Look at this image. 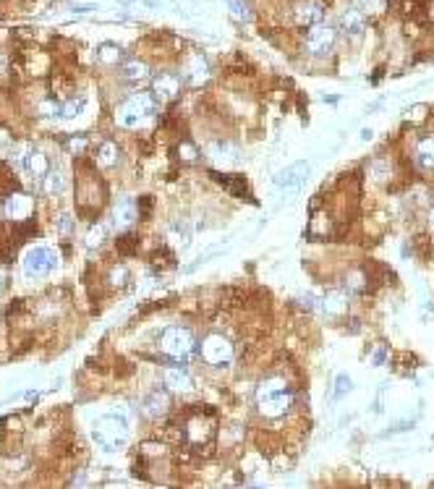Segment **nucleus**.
<instances>
[{
  "instance_id": "nucleus-7",
  "label": "nucleus",
  "mask_w": 434,
  "mask_h": 489,
  "mask_svg": "<svg viewBox=\"0 0 434 489\" xmlns=\"http://www.w3.org/2000/svg\"><path fill=\"white\" fill-rule=\"evenodd\" d=\"M32 207H34L32 197H27V194H19V191H11L8 197L3 199V204H0V215H3L6 220H16V223H21V220H27L29 215H32Z\"/></svg>"
},
{
  "instance_id": "nucleus-16",
  "label": "nucleus",
  "mask_w": 434,
  "mask_h": 489,
  "mask_svg": "<svg viewBox=\"0 0 434 489\" xmlns=\"http://www.w3.org/2000/svg\"><path fill=\"white\" fill-rule=\"evenodd\" d=\"M340 29L348 37H358V34H364V29H367V16L361 14L358 8H348V11L340 16Z\"/></svg>"
},
{
  "instance_id": "nucleus-39",
  "label": "nucleus",
  "mask_w": 434,
  "mask_h": 489,
  "mask_svg": "<svg viewBox=\"0 0 434 489\" xmlns=\"http://www.w3.org/2000/svg\"><path fill=\"white\" fill-rule=\"evenodd\" d=\"M144 3L149 6V8H158V6H160V0H144Z\"/></svg>"
},
{
  "instance_id": "nucleus-31",
  "label": "nucleus",
  "mask_w": 434,
  "mask_h": 489,
  "mask_svg": "<svg viewBox=\"0 0 434 489\" xmlns=\"http://www.w3.org/2000/svg\"><path fill=\"white\" fill-rule=\"evenodd\" d=\"M105 233H107L105 228H102V225H97L94 230H89V236H87V246H89V249H97V246L105 241Z\"/></svg>"
},
{
  "instance_id": "nucleus-8",
  "label": "nucleus",
  "mask_w": 434,
  "mask_h": 489,
  "mask_svg": "<svg viewBox=\"0 0 434 489\" xmlns=\"http://www.w3.org/2000/svg\"><path fill=\"white\" fill-rule=\"evenodd\" d=\"M257 409H259V413H262L264 419H283V416L293 409V393H290V390H283V393H277V395L257 400Z\"/></svg>"
},
{
  "instance_id": "nucleus-19",
  "label": "nucleus",
  "mask_w": 434,
  "mask_h": 489,
  "mask_svg": "<svg viewBox=\"0 0 434 489\" xmlns=\"http://www.w3.org/2000/svg\"><path fill=\"white\" fill-rule=\"evenodd\" d=\"M120 76L126 81H144L147 76H149V66H147L144 61H136V58H131V61H123L120 63Z\"/></svg>"
},
{
  "instance_id": "nucleus-10",
  "label": "nucleus",
  "mask_w": 434,
  "mask_h": 489,
  "mask_svg": "<svg viewBox=\"0 0 434 489\" xmlns=\"http://www.w3.org/2000/svg\"><path fill=\"white\" fill-rule=\"evenodd\" d=\"M181 92V79L175 74H158L152 79V94L158 102H171Z\"/></svg>"
},
{
  "instance_id": "nucleus-1",
  "label": "nucleus",
  "mask_w": 434,
  "mask_h": 489,
  "mask_svg": "<svg viewBox=\"0 0 434 489\" xmlns=\"http://www.w3.org/2000/svg\"><path fill=\"white\" fill-rule=\"evenodd\" d=\"M94 445L105 453H118L129 442V422L120 413H105L92 426Z\"/></svg>"
},
{
  "instance_id": "nucleus-24",
  "label": "nucleus",
  "mask_w": 434,
  "mask_h": 489,
  "mask_svg": "<svg viewBox=\"0 0 434 489\" xmlns=\"http://www.w3.org/2000/svg\"><path fill=\"white\" fill-rule=\"evenodd\" d=\"M42 188H45L47 194H63V191H66V175L58 171V168H50L47 175L42 178Z\"/></svg>"
},
{
  "instance_id": "nucleus-37",
  "label": "nucleus",
  "mask_w": 434,
  "mask_h": 489,
  "mask_svg": "<svg viewBox=\"0 0 434 489\" xmlns=\"http://www.w3.org/2000/svg\"><path fill=\"white\" fill-rule=\"evenodd\" d=\"M384 361H387V348H377V356H374V364H377V367H380V364H384Z\"/></svg>"
},
{
  "instance_id": "nucleus-29",
  "label": "nucleus",
  "mask_w": 434,
  "mask_h": 489,
  "mask_svg": "<svg viewBox=\"0 0 434 489\" xmlns=\"http://www.w3.org/2000/svg\"><path fill=\"white\" fill-rule=\"evenodd\" d=\"M129 278H131V275H129L126 267H113V270H110V285H113V288H126Z\"/></svg>"
},
{
  "instance_id": "nucleus-23",
  "label": "nucleus",
  "mask_w": 434,
  "mask_h": 489,
  "mask_svg": "<svg viewBox=\"0 0 434 489\" xmlns=\"http://www.w3.org/2000/svg\"><path fill=\"white\" fill-rule=\"evenodd\" d=\"M120 160V149L116 142H102L100 149H97V162L102 165V168H113V165H118Z\"/></svg>"
},
{
  "instance_id": "nucleus-6",
  "label": "nucleus",
  "mask_w": 434,
  "mask_h": 489,
  "mask_svg": "<svg viewBox=\"0 0 434 489\" xmlns=\"http://www.w3.org/2000/svg\"><path fill=\"white\" fill-rule=\"evenodd\" d=\"M335 47V29L327 27V24H314L306 34V50L316 58L327 55L329 50Z\"/></svg>"
},
{
  "instance_id": "nucleus-28",
  "label": "nucleus",
  "mask_w": 434,
  "mask_h": 489,
  "mask_svg": "<svg viewBox=\"0 0 434 489\" xmlns=\"http://www.w3.org/2000/svg\"><path fill=\"white\" fill-rule=\"evenodd\" d=\"M81 110H84V100H81V97H74V100H68L66 105H61V116L71 120V118H76Z\"/></svg>"
},
{
  "instance_id": "nucleus-22",
  "label": "nucleus",
  "mask_w": 434,
  "mask_h": 489,
  "mask_svg": "<svg viewBox=\"0 0 434 489\" xmlns=\"http://www.w3.org/2000/svg\"><path fill=\"white\" fill-rule=\"evenodd\" d=\"M97 58H100V63H105V66H120V63H123V50H120L118 45H113V42H102V45L97 47Z\"/></svg>"
},
{
  "instance_id": "nucleus-30",
  "label": "nucleus",
  "mask_w": 434,
  "mask_h": 489,
  "mask_svg": "<svg viewBox=\"0 0 434 489\" xmlns=\"http://www.w3.org/2000/svg\"><path fill=\"white\" fill-rule=\"evenodd\" d=\"M40 116L42 118H55V116H61V105H58L55 100H42L40 102Z\"/></svg>"
},
{
  "instance_id": "nucleus-11",
  "label": "nucleus",
  "mask_w": 434,
  "mask_h": 489,
  "mask_svg": "<svg viewBox=\"0 0 434 489\" xmlns=\"http://www.w3.org/2000/svg\"><path fill=\"white\" fill-rule=\"evenodd\" d=\"M171 411V393L168 390H152L147 398H142V413L147 419H162Z\"/></svg>"
},
{
  "instance_id": "nucleus-3",
  "label": "nucleus",
  "mask_w": 434,
  "mask_h": 489,
  "mask_svg": "<svg viewBox=\"0 0 434 489\" xmlns=\"http://www.w3.org/2000/svg\"><path fill=\"white\" fill-rule=\"evenodd\" d=\"M160 102L155 100L152 92H136L131 94L118 110V118L126 129H142V126H149L155 116H158Z\"/></svg>"
},
{
  "instance_id": "nucleus-27",
  "label": "nucleus",
  "mask_w": 434,
  "mask_h": 489,
  "mask_svg": "<svg viewBox=\"0 0 434 489\" xmlns=\"http://www.w3.org/2000/svg\"><path fill=\"white\" fill-rule=\"evenodd\" d=\"M351 390H354V382H351V377H348V374H338V377H335V390H332V398L338 400V398L348 395Z\"/></svg>"
},
{
  "instance_id": "nucleus-14",
  "label": "nucleus",
  "mask_w": 434,
  "mask_h": 489,
  "mask_svg": "<svg viewBox=\"0 0 434 489\" xmlns=\"http://www.w3.org/2000/svg\"><path fill=\"white\" fill-rule=\"evenodd\" d=\"M24 171H27L32 178L42 181V178L47 175V171H50V160H47V155L40 152V149H29L27 155H24Z\"/></svg>"
},
{
  "instance_id": "nucleus-9",
  "label": "nucleus",
  "mask_w": 434,
  "mask_h": 489,
  "mask_svg": "<svg viewBox=\"0 0 434 489\" xmlns=\"http://www.w3.org/2000/svg\"><path fill=\"white\" fill-rule=\"evenodd\" d=\"M322 16H325V3L322 0H301L293 11V19L299 27H314L322 24Z\"/></svg>"
},
{
  "instance_id": "nucleus-18",
  "label": "nucleus",
  "mask_w": 434,
  "mask_h": 489,
  "mask_svg": "<svg viewBox=\"0 0 434 489\" xmlns=\"http://www.w3.org/2000/svg\"><path fill=\"white\" fill-rule=\"evenodd\" d=\"M322 309H325V314H329V317H343V314L348 312V296H345L343 291L325 293V298H322Z\"/></svg>"
},
{
  "instance_id": "nucleus-17",
  "label": "nucleus",
  "mask_w": 434,
  "mask_h": 489,
  "mask_svg": "<svg viewBox=\"0 0 434 489\" xmlns=\"http://www.w3.org/2000/svg\"><path fill=\"white\" fill-rule=\"evenodd\" d=\"M210 152V157L217 162V165H223V168H228V165H233L238 160V146L236 144H230V142H215V144L207 149Z\"/></svg>"
},
{
  "instance_id": "nucleus-36",
  "label": "nucleus",
  "mask_w": 434,
  "mask_h": 489,
  "mask_svg": "<svg viewBox=\"0 0 434 489\" xmlns=\"http://www.w3.org/2000/svg\"><path fill=\"white\" fill-rule=\"evenodd\" d=\"M131 243H133V236L120 238V241H118V249H120V254H131V252H129V249H131Z\"/></svg>"
},
{
  "instance_id": "nucleus-32",
  "label": "nucleus",
  "mask_w": 434,
  "mask_h": 489,
  "mask_svg": "<svg viewBox=\"0 0 434 489\" xmlns=\"http://www.w3.org/2000/svg\"><path fill=\"white\" fill-rule=\"evenodd\" d=\"M225 6L233 11V16H238L241 21H249V14H246V8H243V3L241 0H225Z\"/></svg>"
},
{
  "instance_id": "nucleus-2",
  "label": "nucleus",
  "mask_w": 434,
  "mask_h": 489,
  "mask_svg": "<svg viewBox=\"0 0 434 489\" xmlns=\"http://www.w3.org/2000/svg\"><path fill=\"white\" fill-rule=\"evenodd\" d=\"M160 351L171 358L173 364H186V361H191L194 351H197V338L184 325H173V327H165L160 335Z\"/></svg>"
},
{
  "instance_id": "nucleus-41",
  "label": "nucleus",
  "mask_w": 434,
  "mask_h": 489,
  "mask_svg": "<svg viewBox=\"0 0 434 489\" xmlns=\"http://www.w3.org/2000/svg\"><path fill=\"white\" fill-rule=\"evenodd\" d=\"M118 3H123V6H131L133 0H118Z\"/></svg>"
},
{
  "instance_id": "nucleus-4",
  "label": "nucleus",
  "mask_w": 434,
  "mask_h": 489,
  "mask_svg": "<svg viewBox=\"0 0 434 489\" xmlns=\"http://www.w3.org/2000/svg\"><path fill=\"white\" fill-rule=\"evenodd\" d=\"M199 356L204 358L210 367H228L233 358H236V351H233V343L220 335V332H210L202 338L199 343Z\"/></svg>"
},
{
  "instance_id": "nucleus-20",
  "label": "nucleus",
  "mask_w": 434,
  "mask_h": 489,
  "mask_svg": "<svg viewBox=\"0 0 434 489\" xmlns=\"http://www.w3.org/2000/svg\"><path fill=\"white\" fill-rule=\"evenodd\" d=\"M416 165L421 171H434V133L421 139L416 146Z\"/></svg>"
},
{
  "instance_id": "nucleus-25",
  "label": "nucleus",
  "mask_w": 434,
  "mask_h": 489,
  "mask_svg": "<svg viewBox=\"0 0 434 489\" xmlns=\"http://www.w3.org/2000/svg\"><path fill=\"white\" fill-rule=\"evenodd\" d=\"M343 291L345 293H364L367 291V272L364 270H351L345 280H343Z\"/></svg>"
},
{
  "instance_id": "nucleus-33",
  "label": "nucleus",
  "mask_w": 434,
  "mask_h": 489,
  "mask_svg": "<svg viewBox=\"0 0 434 489\" xmlns=\"http://www.w3.org/2000/svg\"><path fill=\"white\" fill-rule=\"evenodd\" d=\"M178 157H181V160H188V162H191V160H197V157H199V149H197L194 144L184 142V144L178 146Z\"/></svg>"
},
{
  "instance_id": "nucleus-15",
  "label": "nucleus",
  "mask_w": 434,
  "mask_h": 489,
  "mask_svg": "<svg viewBox=\"0 0 434 489\" xmlns=\"http://www.w3.org/2000/svg\"><path fill=\"white\" fill-rule=\"evenodd\" d=\"M133 220H136V202L131 197L118 199V204L113 210V225L116 228H131Z\"/></svg>"
},
{
  "instance_id": "nucleus-21",
  "label": "nucleus",
  "mask_w": 434,
  "mask_h": 489,
  "mask_svg": "<svg viewBox=\"0 0 434 489\" xmlns=\"http://www.w3.org/2000/svg\"><path fill=\"white\" fill-rule=\"evenodd\" d=\"M283 390H288V382H285V377H267L264 382H259V387H257L254 398H257V400H264V398L277 395V393H283Z\"/></svg>"
},
{
  "instance_id": "nucleus-12",
  "label": "nucleus",
  "mask_w": 434,
  "mask_h": 489,
  "mask_svg": "<svg viewBox=\"0 0 434 489\" xmlns=\"http://www.w3.org/2000/svg\"><path fill=\"white\" fill-rule=\"evenodd\" d=\"M309 178V162H293V165H288L285 171H280L275 175V186L277 188H288V191H293V188H301V184Z\"/></svg>"
},
{
  "instance_id": "nucleus-35",
  "label": "nucleus",
  "mask_w": 434,
  "mask_h": 489,
  "mask_svg": "<svg viewBox=\"0 0 434 489\" xmlns=\"http://www.w3.org/2000/svg\"><path fill=\"white\" fill-rule=\"evenodd\" d=\"M58 230L68 236V233H74V217L71 215H61V220H58Z\"/></svg>"
},
{
  "instance_id": "nucleus-34",
  "label": "nucleus",
  "mask_w": 434,
  "mask_h": 489,
  "mask_svg": "<svg viewBox=\"0 0 434 489\" xmlns=\"http://www.w3.org/2000/svg\"><path fill=\"white\" fill-rule=\"evenodd\" d=\"M84 146H87V136H74V139H68V152H74V155H79L84 152Z\"/></svg>"
},
{
  "instance_id": "nucleus-26",
  "label": "nucleus",
  "mask_w": 434,
  "mask_h": 489,
  "mask_svg": "<svg viewBox=\"0 0 434 489\" xmlns=\"http://www.w3.org/2000/svg\"><path fill=\"white\" fill-rule=\"evenodd\" d=\"M188 79H191V84L194 87H202V84H207V79H210V63L199 55L197 61L191 63V68H188Z\"/></svg>"
},
{
  "instance_id": "nucleus-5",
  "label": "nucleus",
  "mask_w": 434,
  "mask_h": 489,
  "mask_svg": "<svg viewBox=\"0 0 434 489\" xmlns=\"http://www.w3.org/2000/svg\"><path fill=\"white\" fill-rule=\"evenodd\" d=\"M61 267V257L55 249H47V246H37V249H29L24 254V270L27 275H47V272H55Z\"/></svg>"
},
{
  "instance_id": "nucleus-38",
  "label": "nucleus",
  "mask_w": 434,
  "mask_h": 489,
  "mask_svg": "<svg viewBox=\"0 0 434 489\" xmlns=\"http://www.w3.org/2000/svg\"><path fill=\"white\" fill-rule=\"evenodd\" d=\"M364 8H380V0H361Z\"/></svg>"
},
{
  "instance_id": "nucleus-13",
  "label": "nucleus",
  "mask_w": 434,
  "mask_h": 489,
  "mask_svg": "<svg viewBox=\"0 0 434 489\" xmlns=\"http://www.w3.org/2000/svg\"><path fill=\"white\" fill-rule=\"evenodd\" d=\"M191 387H194V380H191L188 371L181 369V364H175L173 369L165 371V390L171 395H186V393H191Z\"/></svg>"
},
{
  "instance_id": "nucleus-40",
  "label": "nucleus",
  "mask_w": 434,
  "mask_h": 489,
  "mask_svg": "<svg viewBox=\"0 0 434 489\" xmlns=\"http://www.w3.org/2000/svg\"><path fill=\"white\" fill-rule=\"evenodd\" d=\"M6 285V272H3V267H0V288Z\"/></svg>"
}]
</instances>
